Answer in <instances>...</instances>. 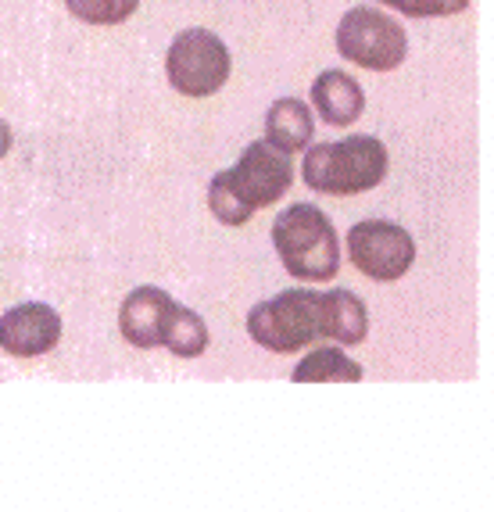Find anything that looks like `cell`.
Instances as JSON below:
<instances>
[{
  "instance_id": "1",
  "label": "cell",
  "mask_w": 494,
  "mask_h": 512,
  "mask_svg": "<svg viewBox=\"0 0 494 512\" xmlns=\"http://www.w3.org/2000/svg\"><path fill=\"white\" fill-rule=\"evenodd\" d=\"M247 333L276 355H294L316 341L362 344L369 333V312L351 291H308L294 287L247 312Z\"/></svg>"
},
{
  "instance_id": "2",
  "label": "cell",
  "mask_w": 494,
  "mask_h": 512,
  "mask_svg": "<svg viewBox=\"0 0 494 512\" xmlns=\"http://www.w3.org/2000/svg\"><path fill=\"white\" fill-rule=\"evenodd\" d=\"M294 183L290 154L276 151L269 140L247 144L233 169H222L208 183V208L222 226H244L258 208L276 205Z\"/></svg>"
},
{
  "instance_id": "3",
  "label": "cell",
  "mask_w": 494,
  "mask_h": 512,
  "mask_svg": "<svg viewBox=\"0 0 494 512\" xmlns=\"http://www.w3.org/2000/svg\"><path fill=\"white\" fill-rule=\"evenodd\" d=\"M273 248L301 283H326L341 273V240L330 215L316 205H290L273 222Z\"/></svg>"
},
{
  "instance_id": "4",
  "label": "cell",
  "mask_w": 494,
  "mask_h": 512,
  "mask_svg": "<svg viewBox=\"0 0 494 512\" xmlns=\"http://www.w3.org/2000/svg\"><path fill=\"white\" fill-rule=\"evenodd\" d=\"M387 176V147L369 133L330 144H308L301 180L316 194L351 197L380 187Z\"/></svg>"
},
{
  "instance_id": "5",
  "label": "cell",
  "mask_w": 494,
  "mask_h": 512,
  "mask_svg": "<svg viewBox=\"0 0 494 512\" xmlns=\"http://www.w3.org/2000/svg\"><path fill=\"white\" fill-rule=\"evenodd\" d=\"M230 69H233L230 47L201 26L183 29L169 43V54H165L169 86L183 97L219 94L222 86H226V79H230Z\"/></svg>"
},
{
  "instance_id": "6",
  "label": "cell",
  "mask_w": 494,
  "mask_h": 512,
  "mask_svg": "<svg viewBox=\"0 0 494 512\" xmlns=\"http://www.w3.org/2000/svg\"><path fill=\"white\" fill-rule=\"evenodd\" d=\"M337 51L341 58L355 61L358 69L369 72H394L409 58V33L401 29L398 18L376 8H351L337 26Z\"/></svg>"
},
{
  "instance_id": "7",
  "label": "cell",
  "mask_w": 494,
  "mask_h": 512,
  "mask_svg": "<svg viewBox=\"0 0 494 512\" xmlns=\"http://www.w3.org/2000/svg\"><path fill=\"white\" fill-rule=\"evenodd\" d=\"M348 258L376 283H394L416 262V240L405 226L387 219H362L348 230Z\"/></svg>"
},
{
  "instance_id": "8",
  "label": "cell",
  "mask_w": 494,
  "mask_h": 512,
  "mask_svg": "<svg viewBox=\"0 0 494 512\" xmlns=\"http://www.w3.org/2000/svg\"><path fill=\"white\" fill-rule=\"evenodd\" d=\"M61 341V316L43 301H26L0 316V348L15 359H36Z\"/></svg>"
},
{
  "instance_id": "9",
  "label": "cell",
  "mask_w": 494,
  "mask_h": 512,
  "mask_svg": "<svg viewBox=\"0 0 494 512\" xmlns=\"http://www.w3.org/2000/svg\"><path fill=\"white\" fill-rule=\"evenodd\" d=\"M179 301L162 287H137L119 308V330L133 348H162L165 330L176 316Z\"/></svg>"
},
{
  "instance_id": "10",
  "label": "cell",
  "mask_w": 494,
  "mask_h": 512,
  "mask_svg": "<svg viewBox=\"0 0 494 512\" xmlns=\"http://www.w3.org/2000/svg\"><path fill=\"white\" fill-rule=\"evenodd\" d=\"M312 104H316V111L323 115L326 126L341 129V126H351V122L362 115L366 94H362L358 79H351L348 72L326 69L323 76L312 83Z\"/></svg>"
},
{
  "instance_id": "11",
  "label": "cell",
  "mask_w": 494,
  "mask_h": 512,
  "mask_svg": "<svg viewBox=\"0 0 494 512\" xmlns=\"http://www.w3.org/2000/svg\"><path fill=\"white\" fill-rule=\"evenodd\" d=\"M265 140L283 154H298L316 140L312 108L298 97H280L265 111Z\"/></svg>"
},
{
  "instance_id": "12",
  "label": "cell",
  "mask_w": 494,
  "mask_h": 512,
  "mask_svg": "<svg viewBox=\"0 0 494 512\" xmlns=\"http://www.w3.org/2000/svg\"><path fill=\"white\" fill-rule=\"evenodd\" d=\"M290 380H294V384H330V380L358 384V380H362V366H358L344 348L326 344V348H316L312 355H305V359L294 366Z\"/></svg>"
},
{
  "instance_id": "13",
  "label": "cell",
  "mask_w": 494,
  "mask_h": 512,
  "mask_svg": "<svg viewBox=\"0 0 494 512\" xmlns=\"http://www.w3.org/2000/svg\"><path fill=\"white\" fill-rule=\"evenodd\" d=\"M212 337H208V326L205 319L197 316L194 308L179 305L176 316H172L169 330H165V341L162 348H169L176 359H197V355H205Z\"/></svg>"
},
{
  "instance_id": "14",
  "label": "cell",
  "mask_w": 494,
  "mask_h": 512,
  "mask_svg": "<svg viewBox=\"0 0 494 512\" xmlns=\"http://www.w3.org/2000/svg\"><path fill=\"white\" fill-rule=\"evenodd\" d=\"M65 8L72 18L90 26H122L140 8V0H65Z\"/></svg>"
},
{
  "instance_id": "15",
  "label": "cell",
  "mask_w": 494,
  "mask_h": 512,
  "mask_svg": "<svg viewBox=\"0 0 494 512\" xmlns=\"http://www.w3.org/2000/svg\"><path fill=\"white\" fill-rule=\"evenodd\" d=\"M409 18H448L469 8V0H380Z\"/></svg>"
},
{
  "instance_id": "16",
  "label": "cell",
  "mask_w": 494,
  "mask_h": 512,
  "mask_svg": "<svg viewBox=\"0 0 494 512\" xmlns=\"http://www.w3.org/2000/svg\"><path fill=\"white\" fill-rule=\"evenodd\" d=\"M15 147V133L4 119H0V158H8V151Z\"/></svg>"
}]
</instances>
